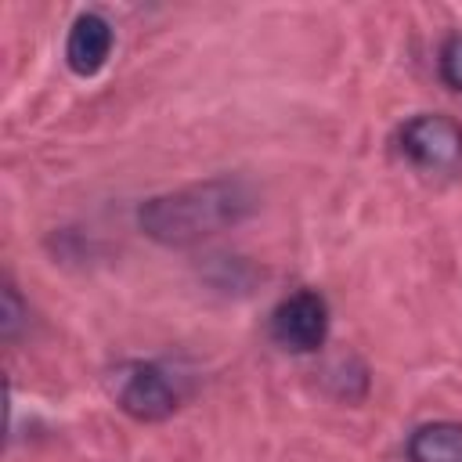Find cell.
Returning <instances> with one entry per match:
<instances>
[{"label":"cell","mask_w":462,"mask_h":462,"mask_svg":"<svg viewBox=\"0 0 462 462\" xmlns=\"http://www.w3.org/2000/svg\"><path fill=\"white\" fill-rule=\"evenodd\" d=\"M253 209H256V195L242 177H213L141 202L137 224L152 242L170 249H188L242 224Z\"/></svg>","instance_id":"1"},{"label":"cell","mask_w":462,"mask_h":462,"mask_svg":"<svg viewBox=\"0 0 462 462\" xmlns=\"http://www.w3.org/2000/svg\"><path fill=\"white\" fill-rule=\"evenodd\" d=\"M401 155L430 173H455L462 166V126L444 112H419L397 130Z\"/></svg>","instance_id":"2"},{"label":"cell","mask_w":462,"mask_h":462,"mask_svg":"<svg viewBox=\"0 0 462 462\" xmlns=\"http://www.w3.org/2000/svg\"><path fill=\"white\" fill-rule=\"evenodd\" d=\"M271 339L289 354H314L328 339V303L318 289H296L271 310Z\"/></svg>","instance_id":"3"},{"label":"cell","mask_w":462,"mask_h":462,"mask_svg":"<svg viewBox=\"0 0 462 462\" xmlns=\"http://www.w3.org/2000/svg\"><path fill=\"white\" fill-rule=\"evenodd\" d=\"M116 404L137 422H162L177 411V390L170 375L152 361H134L119 372Z\"/></svg>","instance_id":"4"},{"label":"cell","mask_w":462,"mask_h":462,"mask_svg":"<svg viewBox=\"0 0 462 462\" xmlns=\"http://www.w3.org/2000/svg\"><path fill=\"white\" fill-rule=\"evenodd\" d=\"M112 47H116V32H112L108 18L97 11H83L65 36V61L76 76L87 79V76H97L105 69Z\"/></svg>","instance_id":"5"},{"label":"cell","mask_w":462,"mask_h":462,"mask_svg":"<svg viewBox=\"0 0 462 462\" xmlns=\"http://www.w3.org/2000/svg\"><path fill=\"white\" fill-rule=\"evenodd\" d=\"M408 462H462V422L437 419L408 433Z\"/></svg>","instance_id":"6"},{"label":"cell","mask_w":462,"mask_h":462,"mask_svg":"<svg viewBox=\"0 0 462 462\" xmlns=\"http://www.w3.org/2000/svg\"><path fill=\"white\" fill-rule=\"evenodd\" d=\"M437 69H440V79L462 94V32L448 36L444 47H440V58H437Z\"/></svg>","instance_id":"7"},{"label":"cell","mask_w":462,"mask_h":462,"mask_svg":"<svg viewBox=\"0 0 462 462\" xmlns=\"http://www.w3.org/2000/svg\"><path fill=\"white\" fill-rule=\"evenodd\" d=\"M25 307H22V300H18V289L11 285V282H4V310H0V332H4V339H14L18 336V328L25 325Z\"/></svg>","instance_id":"8"}]
</instances>
